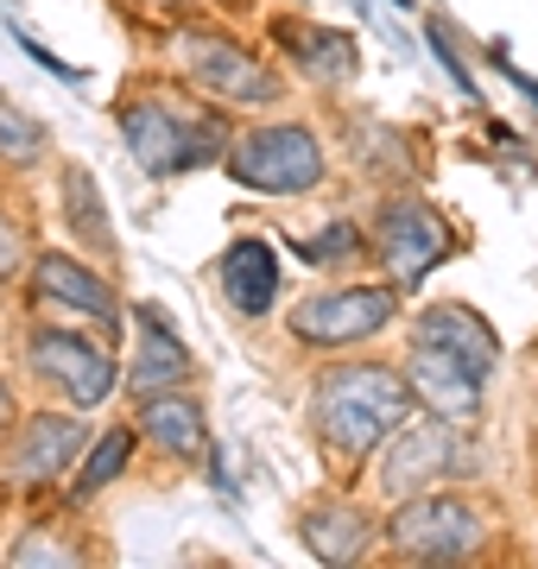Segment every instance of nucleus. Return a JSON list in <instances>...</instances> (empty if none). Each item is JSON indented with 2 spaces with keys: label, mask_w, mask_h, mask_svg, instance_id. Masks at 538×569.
<instances>
[{
  "label": "nucleus",
  "mask_w": 538,
  "mask_h": 569,
  "mask_svg": "<svg viewBox=\"0 0 538 569\" xmlns=\"http://www.w3.org/2000/svg\"><path fill=\"white\" fill-rule=\"evenodd\" d=\"M323 146L311 127L298 121H272V127H248L241 140L228 146V178L260 190V197H305L323 183Z\"/></svg>",
  "instance_id": "nucleus-3"
},
{
  "label": "nucleus",
  "mask_w": 538,
  "mask_h": 569,
  "mask_svg": "<svg viewBox=\"0 0 538 569\" xmlns=\"http://www.w3.org/2000/svg\"><path fill=\"white\" fill-rule=\"evenodd\" d=\"M13 39H20V51H26V58L39 63V70H51V77H58V82H83V70H70V63H63V58H51V51H44V44L32 39V32H20V26H13Z\"/></svg>",
  "instance_id": "nucleus-24"
},
{
  "label": "nucleus",
  "mask_w": 538,
  "mask_h": 569,
  "mask_svg": "<svg viewBox=\"0 0 538 569\" xmlns=\"http://www.w3.org/2000/svg\"><path fill=\"white\" fill-rule=\"evenodd\" d=\"M412 406L418 399H412L406 367L393 373V367H380V361H342L330 373H317V387H311V425L342 468L373 456L412 418Z\"/></svg>",
  "instance_id": "nucleus-1"
},
{
  "label": "nucleus",
  "mask_w": 538,
  "mask_h": 569,
  "mask_svg": "<svg viewBox=\"0 0 538 569\" xmlns=\"http://www.w3.org/2000/svg\"><path fill=\"white\" fill-rule=\"evenodd\" d=\"M393 550L418 557V563H456V557H476L488 545V526H481V512L469 500H456V493H418L412 507L393 512V526H387Z\"/></svg>",
  "instance_id": "nucleus-4"
},
{
  "label": "nucleus",
  "mask_w": 538,
  "mask_h": 569,
  "mask_svg": "<svg viewBox=\"0 0 538 569\" xmlns=\"http://www.w3.org/2000/svg\"><path fill=\"white\" fill-rule=\"evenodd\" d=\"M373 247H380V266H387V279L406 291V284H425L444 266L450 253V228L444 216L412 197H393V203L380 209V222H373Z\"/></svg>",
  "instance_id": "nucleus-8"
},
{
  "label": "nucleus",
  "mask_w": 538,
  "mask_h": 569,
  "mask_svg": "<svg viewBox=\"0 0 538 569\" xmlns=\"http://www.w3.org/2000/svg\"><path fill=\"white\" fill-rule=\"evenodd\" d=\"M279 44H286L291 58H298V70H305V77H317V82H349L355 70H361L355 39H349V32H336V26L286 20V26H279Z\"/></svg>",
  "instance_id": "nucleus-18"
},
{
  "label": "nucleus",
  "mask_w": 538,
  "mask_h": 569,
  "mask_svg": "<svg viewBox=\"0 0 538 569\" xmlns=\"http://www.w3.org/2000/svg\"><path fill=\"white\" fill-rule=\"evenodd\" d=\"M355 247H361V234H355L349 222H330L323 234H311V241H291V253L305 266H336V260H349Z\"/></svg>",
  "instance_id": "nucleus-22"
},
{
  "label": "nucleus",
  "mask_w": 538,
  "mask_h": 569,
  "mask_svg": "<svg viewBox=\"0 0 538 569\" xmlns=\"http://www.w3.org/2000/svg\"><path fill=\"white\" fill-rule=\"evenodd\" d=\"M83 437L89 430L77 425V418H51V411H39V418L20 430L13 456H7V481H13V488H51L63 468L77 462Z\"/></svg>",
  "instance_id": "nucleus-12"
},
{
  "label": "nucleus",
  "mask_w": 538,
  "mask_h": 569,
  "mask_svg": "<svg viewBox=\"0 0 538 569\" xmlns=\"http://www.w3.org/2000/svg\"><path fill=\"white\" fill-rule=\"evenodd\" d=\"M425 44H431V51H437V63H444V70H450V82H456V89H462V96H469V102H476V77H469V70H462V58H456L450 32H444V26H431V32H425Z\"/></svg>",
  "instance_id": "nucleus-23"
},
{
  "label": "nucleus",
  "mask_w": 538,
  "mask_h": 569,
  "mask_svg": "<svg viewBox=\"0 0 538 569\" xmlns=\"http://www.w3.org/2000/svg\"><path fill=\"white\" fill-rule=\"evenodd\" d=\"M469 443L456 437V425H444V418H431V425L418 430H399L393 449L380 456V488L387 493H418L431 488L437 475H469Z\"/></svg>",
  "instance_id": "nucleus-9"
},
{
  "label": "nucleus",
  "mask_w": 538,
  "mask_h": 569,
  "mask_svg": "<svg viewBox=\"0 0 538 569\" xmlns=\"http://www.w3.org/2000/svg\"><path fill=\"white\" fill-rule=\"evenodd\" d=\"M298 531H305V545H311L317 563H361V550L373 545L368 512L349 507V500H317V507L298 519Z\"/></svg>",
  "instance_id": "nucleus-17"
},
{
  "label": "nucleus",
  "mask_w": 538,
  "mask_h": 569,
  "mask_svg": "<svg viewBox=\"0 0 538 569\" xmlns=\"http://www.w3.org/2000/svg\"><path fill=\"white\" fill-rule=\"evenodd\" d=\"M406 380H412V399L431 411V418H444V425H476L481 373L469 361H456L450 348L412 342V355H406Z\"/></svg>",
  "instance_id": "nucleus-10"
},
{
  "label": "nucleus",
  "mask_w": 538,
  "mask_h": 569,
  "mask_svg": "<svg viewBox=\"0 0 538 569\" xmlns=\"http://www.w3.org/2000/svg\"><path fill=\"white\" fill-rule=\"evenodd\" d=\"M32 305H51V310H77V317H96L102 329H121V298L102 272H89L83 260L70 253H39L32 266Z\"/></svg>",
  "instance_id": "nucleus-11"
},
{
  "label": "nucleus",
  "mask_w": 538,
  "mask_h": 569,
  "mask_svg": "<svg viewBox=\"0 0 538 569\" xmlns=\"http://www.w3.org/2000/svg\"><path fill=\"white\" fill-rule=\"evenodd\" d=\"M121 140L140 159V171H152V178L197 171L209 159H228V146H235L222 114L185 108V102H171V96H133V102H121Z\"/></svg>",
  "instance_id": "nucleus-2"
},
{
  "label": "nucleus",
  "mask_w": 538,
  "mask_h": 569,
  "mask_svg": "<svg viewBox=\"0 0 538 569\" xmlns=\"http://www.w3.org/2000/svg\"><path fill=\"white\" fill-rule=\"evenodd\" d=\"M26 361H32L39 380H51L70 406H83V411L102 406L108 392H114V380H121L114 355L102 342L77 336V329H32L26 336Z\"/></svg>",
  "instance_id": "nucleus-7"
},
{
  "label": "nucleus",
  "mask_w": 538,
  "mask_h": 569,
  "mask_svg": "<svg viewBox=\"0 0 538 569\" xmlns=\"http://www.w3.org/2000/svg\"><path fill=\"white\" fill-rule=\"evenodd\" d=\"M399 284H342V291H317L305 305L291 310V336L311 348H349V342H368L380 329L393 323V298Z\"/></svg>",
  "instance_id": "nucleus-5"
},
{
  "label": "nucleus",
  "mask_w": 538,
  "mask_h": 569,
  "mask_svg": "<svg viewBox=\"0 0 538 569\" xmlns=\"http://www.w3.org/2000/svg\"><path fill=\"white\" fill-rule=\"evenodd\" d=\"M412 342H437V348H450L456 361H469L488 380L500 361V342H495V329L481 323L469 305H431V310H418V323H412Z\"/></svg>",
  "instance_id": "nucleus-14"
},
{
  "label": "nucleus",
  "mask_w": 538,
  "mask_h": 569,
  "mask_svg": "<svg viewBox=\"0 0 538 569\" xmlns=\"http://www.w3.org/2000/svg\"><path fill=\"white\" fill-rule=\"evenodd\" d=\"M171 58L185 63L203 89H216L222 102H241V108L279 102V77L253 58L248 44L222 39V32H178V39H171Z\"/></svg>",
  "instance_id": "nucleus-6"
},
{
  "label": "nucleus",
  "mask_w": 538,
  "mask_h": 569,
  "mask_svg": "<svg viewBox=\"0 0 538 569\" xmlns=\"http://www.w3.org/2000/svg\"><path fill=\"white\" fill-rule=\"evenodd\" d=\"M44 152V127L32 114H20L13 102H0V159L7 164H39Z\"/></svg>",
  "instance_id": "nucleus-21"
},
{
  "label": "nucleus",
  "mask_w": 538,
  "mask_h": 569,
  "mask_svg": "<svg viewBox=\"0 0 538 569\" xmlns=\"http://www.w3.org/2000/svg\"><path fill=\"white\" fill-rule=\"evenodd\" d=\"M20 272V234H13V222L0 216V279H13Z\"/></svg>",
  "instance_id": "nucleus-25"
},
{
  "label": "nucleus",
  "mask_w": 538,
  "mask_h": 569,
  "mask_svg": "<svg viewBox=\"0 0 538 569\" xmlns=\"http://www.w3.org/2000/svg\"><path fill=\"white\" fill-rule=\"evenodd\" d=\"M13 425H20V399H13V387H7V380H0V437H7Z\"/></svg>",
  "instance_id": "nucleus-26"
},
{
  "label": "nucleus",
  "mask_w": 538,
  "mask_h": 569,
  "mask_svg": "<svg viewBox=\"0 0 538 569\" xmlns=\"http://www.w3.org/2000/svg\"><path fill=\"white\" fill-rule=\"evenodd\" d=\"M127 456H133V430H108L102 443L89 449V462L77 468V488H70V500H89V493H102L108 481H121Z\"/></svg>",
  "instance_id": "nucleus-20"
},
{
  "label": "nucleus",
  "mask_w": 538,
  "mask_h": 569,
  "mask_svg": "<svg viewBox=\"0 0 538 569\" xmlns=\"http://www.w3.org/2000/svg\"><path fill=\"white\" fill-rule=\"evenodd\" d=\"M63 209H70V228L96 241V253H114V228H108V209H102V183L89 178L83 164H63Z\"/></svg>",
  "instance_id": "nucleus-19"
},
{
  "label": "nucleus",
  "mask_w": 538,
  "mask_h": 569,
  "mask_svg": "<svg viewBox=\"0 0 538 569\" xmlns=\"http://www.w3.org/2000/svg\"><path fill=\"white\" fill-rule=\"evenodd\" d=\"M222 298L235 317H267L279 305V260H272L267 241H235L222 253Z\"/></svg>",
  "instance_id": "nucleus-15"
},
{
  "label": "nucleus",
  "mask_w": 538,
  "mask_h": 569,
  "mask_svg": "<svg viewBox=\"0 0 538 569\" xmlns=\"http://www.w3.org/2000/svg\"><path fill=\"white\" fill-rule=\"evenodd\" d=\"M140 430H146V437H152L159 449H166L171 462H197V456H209L203 406H197V399H185L178 387L140 392Z\"/></svg>",
  "instance_id": "nucleus-13"
},
{
  "label": "nucleus",
  "mask_w": 538,
  "mask_h": 569,
  "mask_svg": "<svg viewBox=\"0 0 538 569\" xmlns=\"http://www.w3.org/2000/svg\"><path fill=\"white\" fill-rule=\"evenodd\" d=\"M190 373V348L178 342V329L159 317V305H140V355L127 367V387L133 392H166Z\"/></svg>",
  "instance_id": "nucleus-16"
}]
</instances>
